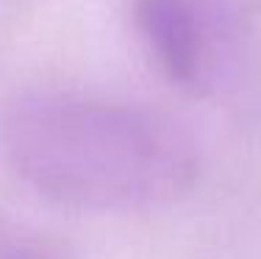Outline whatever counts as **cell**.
<instances>
[{
  "label": "cell",
  "instance_id": "cell-1",
  "mask_svg": "<svg viewBox=\"0 0 261 259\" xmlns=\"http://www.w3.org/2000/svg\"><path fill=\"white\" fill-rule=\"evenodd\" d=\"M14 173L84 212H136L186 195L200 173L192 134L167 114L72 92L17 98L0 120Z\"/></svg>",
  "mask_w": 261,
  "mask_h": 259
},
{
  "label": "cell",
  "instance_id": "cell-2",
  "mask_svg": "<svg viewBox=\"0 0 261 259\" xmlns=\"http://www.w3.org/2000/svg\"><path fill=\"white\" fill-rule=\"evenodd\" d=\"M136 22L161 70L186 89H203L208 51L192 0H139Z\"/></svg>",
  "mask_w": 261,
  "mask_h": 259
},
{
  "label": "cell",
  "instance_id": "cell-3",
  "mask_svg": "<svg viewBox=\"0 0 261 259\" xmlns=\"http://www.w3.org/2000/svg\"><path fill=\"white\" fill-rule=\"evenodd\" d=\"M20 259H25V256H20Z\"/></svg>",
  "mask_w": 261,
  "mask_h": 259
}]
</instances>
